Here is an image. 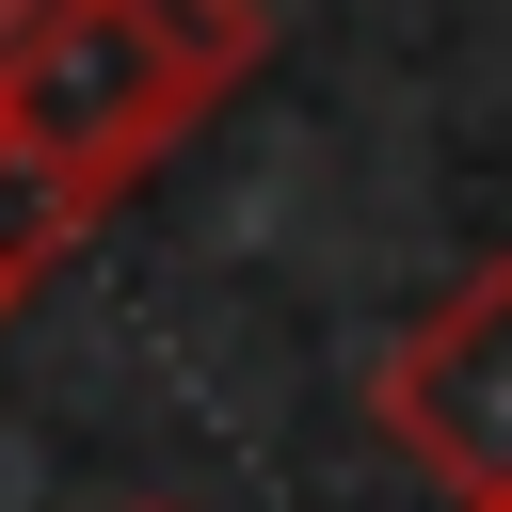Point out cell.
Wrapping results in <instances>:
<instances>
[{
	"label": "cell",
	"instance_id": "cell-1",
	"mask_svg": "<svg viewBox=\"0 0 512 512\" xmlns=\"http://www.w3.org/2000/svg\"><path fill=\"white\" fill-rule=\"evenodd\" d=\"M224 80H240V48L192 32L176 0H32L0 32V176L48 192L64 224H96L176 128H208Z\"/></svg>",
	"mask_w": 512,
	"mask_h": 512
},
{
	"label": "cell",
	"instance_id": "cell-2",
	"mask_svg": "<svg viewBox=\"0 0 512 512\" xmlns=\"http://www.w3.org/2000/svg\"><path fill=\"white\" fill-rule=\"evenodd\" d=\"M368 416H384V448H400L448 512H496V496H512V256L448 272V288L384 336Z\"/></svg>",
	"mask_w": 512,
	"mask_h": 512
},
{
	"label": "cell",
	"instance_id": "cell-3",
	"mask_svg": "<svg viewBox=\"0 0 512 512\" xmlns=\"http://www.w3.org/2000/svg\"><path fill=\"white\" fill-rule=\"evenodd\" d=\"M64 240H80V224H64L48 192H16V176H0V320H16V288H32V272L64 256Z\"/></svg>",
	"mask_w": 512,
	"mask_h": 512
},
{
	"label": "cell",
	"instance_id": "cell-4",
	"mask_svg": "<svg viewBox=\"0 0 512 512\" xmlns=\"http://www.w3.org/2000/svg\"><path fill=\"white\" fill-rule=\"evenodd\" d=\"M496 512H512V496H496Z\"/></svg>",
	"mask_w": 512,
	"mask_h": 512
},
{
	"label": "cell",
	"instance_id": "cell-5",
	"mask_svg": "<svg viewBox=\"0 0 512 512\" xmlns=\"http://www.w3.org/2000/svg\"><path fill=\"white\" fill-rule=\"evenodd\" d=\"M144 512H160V496H144Z\"/></svg>",
	"mask_w": 512,
	"mask_h": 512
}]
</instances>
